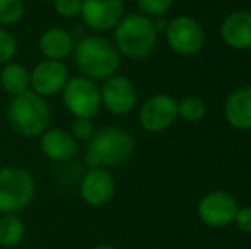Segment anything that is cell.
I'll return each instance as SVG.
<instances>
[{
	"mask_svg": "<svg viewBox=\"0 0 251 249\" xmlns=\"http://www.w3.org/2000/svg\"><path fill=\"white\" fill-rule=\"evenodd\" d=\"M72 58L79 75L94 82H104L106 79L116 75L122 67V55L118 53L113 40L102 34L80 38L74 46Z\"/></svg>",
	"mask_w": 251,
	"mask_h": 249,
	"instance_id": "obj_1",
	"label": "cell"
},
{
	"mask_svg": "<svg viewBox=\"0 0 251 249\" xmlns=\"http://www.w3.org/2000/svg\"><path fill=\"white\" fill-rule=\"evenodd\" d=\"M133 149L135 142L128 130L118 125L102 126L94 132V135L87 142L84 162L89 169L94 167L111 169L126 162L133 154Z\"/></svg>",
	"mask_w": 251,
	"mask_h": 249,
	"instance_id": "obj_2",
	"label": "cell"
},
{
	"mask_svg": "<svg viewBox=\"0 0 251 249\" xmlns=\"http://www.w3.org/2000/svg\"><path fill=\"white\" fill-rule=\"evenodd\" d=\"M157 38L152 19L140 12L125 14L113 29V43L118 53L122 58L135 62L152 57L157 46Z\"/></svg>",
	"mask_w": 251,
	"mask_h": 249,
	"instance_id": "obj_3",
	"label": "cell"
},
{
	"mask_svg": "<svg viewBox=\"0 0 251 249\" xmlns=\"http://www.w3.org/2000/svg\"><path fill=\"white\" fill-rule=\"evenodd\" d=\"M5 118L16 135L23 138H40L50 125L51 111L45 97L27 91L10 99Z\"/></svg>",
	"mask_w": 251,
	"mask_h": 249,
	"instance_id": "obj_4",
	"label": "cell"
},
{
	"mask_svg": "<svg viewBox=\"0 0 251 249\" xmlns=\"http://www.w3.org/2000/svg\"><path fill=\"white\" fill-rule=\"evenodd\" d=\"M34 196L36 181L29 171L19 166L0 167V215H19L33 203Z\"/></svg>",
	"mask_w": 251,
	"mask_h": 249,
	"instance_id": "obj_5",
	"label": "cell"
},
{
	"mask_svg": "<svg viewBox=\"0 0 251 249\" xmlns=\"http://www.w3.org/2000/svg\"><path fill=\"white\" fill-rule=\"evenodd\" d=\"M62 101L65 110L74 118H91L93 120L102 108L98 82L82 75L69 77L62 91Z\"/></svg>",
	"mask_w": 251,
	"mask_h": 249,
	"instance_id": "obj_6",
	"label": "cell"
},
{
	"mask_svg": "<svg viewBox=\"0 0 251 249\" xmlns=\"http://www.w3.org/2000/svg\"><path fill=\"white\" fill-rule=\"evenodd\" d=\"M166 43L173 53L179 57H195L205 45V31L200 21L192 16H176L164 31Z\"/></svg>",
	"mask_w": 251,
	"mask_h": 249,
	"instance_id": "obj_7",
	"label": "cell"
},
{
	"mask_svg": "<svg viewBox=\"0 0 251 249\" xmlns=\"http://www.w3.org/2000/svg\"><path fill=\"white\" fill-rule=\"evenodd\" d=\"M178 120V99L166 92H155L139 108V123L147 133H162Z\"/></svg>",
	"mask_w": 251,
	"mask_h": 249,
	"instance_id": "obj_8",
	"label": "cell"
},
{
	"mask_svg": "<svg viewBox=\"0 0 251 249\" xmlns=\"http://www.w3.org/2000/svg\"><path fill=\"white\" fill-rule=\"evenodd\" d=\"M101 106L115 116L130 114L139 104V91L130 77L116 73L102 82L100 87Z\"/></svg>",
	"mask_w": 251,
	"mask_h": 249,
	"instance_id": "obj_9",
	"label": "cell"
},
{
	"mask_svg": "<svg viewBox=\"0 0 251 249\" xmlns=\"http://www.w3.org/2000/svg\"><path fill=\"white\" fill-rule=\"evenodd\" d=\"M125 16L123 0H82L80 19L94 34L113 31Z\"/></svg>",
	"mask_w": 251,
	"mask_h": 249,
	"instance_id": "obj_10",
	"label": "cell"
},
{
	"mask_svg": "<svg viewBox=\"0 0 251 249\" xmlns=\"http://www.w3.org/2000/svg\"><path fill=\"white\" fill-rule=\"evenodd\" d=\"M239 210V205L236 198L227 191H210L199 202L197 212L200 220L207 227H226L231 222H234V217Z\"/></svg>",
	"mask_w": 251,
	"mask_h": 249,
	"instance_id": "obj_11",
	"label": "cell"
},
{
	"mask_svg": "<svg viewBox=\"0 0 251 249\" xmlns=\"http://www.w3.org/2000/svg\"><path fill=\"white\" fill-rule=\"evenodd\" d=\"M31 72V91L41 97H51L62 92L69 80V68L63 62L41 60L38 62Z\"/></svg>",
	"mask_w": 251,
	"mask_h": 249,
	"instance_id": "obj_12",
	"label": "cell"
},
{
	"mask_svg": "<svg viewBox=\"0 0 251 249\" xmlns=\"http://www.w3.org/2000/svg\"><path fill=\"white\" fill-rule=\"evenodd\" d=\"M115 178H113L111 171L94 167L82 176L79 193L86 205L96 208V206H104L106 203L111 202L113 195H115Z\"/></svg>",
	"mask_w": 251,
	"mask_h": 249,
	"instance_id": "obj_13",
	"label": "cell"
},
{
	"mask_svg": "<svg viewBox=\"0 0 251 249\" xmlns=\"http://www.w3.org/2000/svg\"><path fill=\"white\" fill-rule=\"evenodd\" d=\"M219 34L232 50H251V10L238 9L222 19Z\"/></svg>",
	"mask_w": 251,
	"mask_h": 249,
	"instance_id": "obj_14",
	"label": "cell"
},
{
	"mask_svg": "<svg viewBox=\"0 0 251 249\" xmlns=\"http://www.w3.org/2000/svg\"><path fill=\"white\" fill-rule=\"evenodd\" d=\"M224 120L238 132L251 130V86L236 87L227 94L222 106Z\"/></svg>",
	"mask_w": 251,
	"mask_h": 249,
	"instance_id": "obj_15",
	"label": "cell"
},
{
	"mask_svg": "<svg viewBox=\"0 0 251 249\" xmlns=\"http://www.w3.org/2000/svg\"><path fill=\"white\" fill-rule=\"evenodd\" d=\"M40 150L53 162H65L75 156L79 147L69 130L47 128L40 135Z\"/></svg>",
	"mask_w": 251,
	"mask_h": 249,
	"instance_id": "obj_16",
	"label": "cell"
},
{
	"mask_svg": "<svg viewBox=\"0 0 251 249\" xmlns=\"http://www.w3.org/2000/svg\"><path fill=\"white\" fill-rule=\"evenodd\" d=\"M75 41L65 27H48L38 40V50L45 60L63 62L72 57Z\"/></svg>",
	"mask_w": 251,
	"mask_h": 249,
	"instance_id": "obj_17",
	"label": "cell"
},
{
	"mask_svg": "<svg viewBox=\"0 0 251 249\" xmlns=\"http://www.w3.org/2000/svg\"><path fill=\"white\" fill-rule=\"evenodd\" d=\"M0 87L9 94L10 97L21 96V94L31 91V72L24 63L9 62L0 70Z\"/></svg>",
	"mask_w": 251,
	"mask_h": 249,
	"instance_id": "obj_18",
	"label": "cell"
},
{
	"mask_svg": "<svg viewBox=\"0 0 251 249\" xmlns=\"http://www.w3.org/2000/svg\"><path fill=\"white\" fill-rule=\"evenodd\" d=\"M24 236H26V226L19 215L16 213L0 215V248H17L23 243Z\"/></svg>",
	"mask_w": 251,
	"mask_h": 249,
	"instance_id": "obj_19",
	"label": "cell"
},
{
	"mask_svg": "<svg viewBox=\"0 0 251 249\" xmlns=\"http://www.w3.org/2000/svg\"><path fill=\"white\" fill-rule=\"evenodd\" d=\"M207 114V103L199 96H185L178 101V118L188 123H199Z\"/></svg>",
	"mask_w": 251,
	"mask_h": 249,
	"instance_id": "obj_20",
	"label": "cell"
},
{
	"mask_svg": "<svg viewBox=\"0 0 251 249\" xmlns=\"http://www.w3.org/2000/svg\"><path fill=\"white\" fill-rule=\"evenodd\" d=\"M24 0H0V27L14 26L24 16Z\"/></svg>",
	"mask_w": 251,
	"mask_h": 249,
	"instance_id": "obj_21",
	"label": "cell"
},
{
	"mask_svg": "<svg viewBox=\"0 0 251 249\" xmlns=\"http://www.w3.org/2000/svg\"><path fill=\"white\" fill-rule=\"evenodd\" d=\"M173 5H175V0H137L139 12L151 19L164 17L173 9Z\"/></svg>",
	"mask_w": 251,
	"mask_h": 249,
	"instance_id": "obj_22",
	"label": "cell"
},
{
	"mask_svg": "<svg viewBox=\"0 0 251 249\" xmlns=\"http://www.w3.org/2000/svg\"><path fill=\"white\" fill-rule=\"evenodd\" d=\"M17 38L5 27H0V65L12 62L14 57L17 55Z\"/></svg>",
	"mask_w": 251,
	"mask_h": 249,
	"instance_id": "obj_23",
	"label": "cell"
},
{
	"mask_svg": "<svg viewBox=\"0 0 251 249\" xmlns=\"http://www.w3.org/2000/svg\"><path fill=\"white\" fill-rule=\"evenodd\" d=\"M69 132L75 142H89L96 132V126L91 118H74Z\"/></svg>",
	"mask_w": 251,
	"mask_h": 249,
	"instance_id": "obj_24",
	"label": "cell"
},
{
	"mask_svg": "<svg viewBox=\"0 0 251 249\" xmlns=\"http://www.w3.org/2000/svg\"><path fill=\"white\" fill-rule=\"evenodd\" d=\"M56 16L63 19H75L82 10V0H51Z\"/></svg>",
	"mask_w": 251,
	"mask_h": 249,
	"instance_id": "obj_25",
	"label": "cell"
},
{
	"mask_svg": "<svg viewBox=\"0 0 251 249\" xmlns=\"http://www.w3.org/2000/svg\"><path fill=\"white\" fill-rule=\"evenodd\" d=\"M234 224L245 234H251V206H239L234 217Z\"/></svg>",
	"mask_w": 251,
	"mask_h": 249,
	"instance_id": "obj_26",
	"label": "cell"
},
{
	"mask_svg": "<svg viewBox=\"0 0 251 249\" xmlns=\"http://www.w3.org/2000/svg\"><path fill=\"white\" fill-rule=\"evenodd\" d=\"M152 23H154V27H155V31H157V34H164L169 21L166 19V17H157V19H152Z\"/></svg>",
	"mask_w": 251,
	"mask_h": 249,
	"instance_id": "obj_27",
	"label": "cell"
},
{
	"mask_svg": "<svg viewBox=\"0 0 251 249\" xmlns=\"http://www.w3.org/2000/svg\"><path fill=\"white\" fill-rule=\"evenodd\" d=\"M91 249H116L115 246H111V244H96L94 248Z\"/></svg>",
	"mask_w": 251,
	"mask_h": 249,
	"instance_id": "obj_28",
	"label": "cell"
},
{
	"mask_svg": "<svg viewBox=\"0 0 251 249\" xmlns=\"http://www.w3.org/2000/svg\"><path fill=\"white\" fill-rule=\"evenodd\" d=\"M41 2H51V0H41Z\"/></svg>",
	"mask_w": 251,
	"mask_h": 249,
	"instance_id": "obj_29",
	"label": "cell"
},
{
	"mask_svg": "<svg viewBox=\"0 0 251 249\" xmlns=\"http://www.w3.org/2000/svg\"><path fill=\"white\" fill-rule=\"evenodd\" d=\"M250 57H251V50H250Z\"/></svg>",
	"mask_w": 251,
	"mask_h": 249,
	"instance_id": "obj_30",
	"label": "cell"
}]
</instances>
